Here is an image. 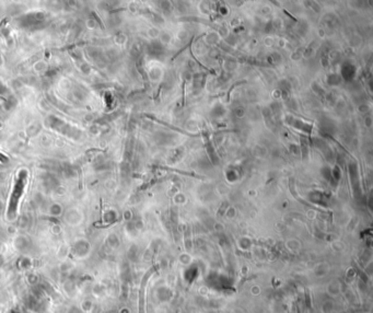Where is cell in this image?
I'll return each instance as SVG.
<instances>
[{
	"label": "cell",
	"instance_id": "1",
	"mask_svg": "<svg viewBox=\"0 0 373 313\" xmlns=\"http://www.w3.org/2000/svg\"><path fill=\"white\" fill-rule=\"evenodd\" d=\"M155 271L154 267H151L146 274H144V278L140 284V289H139V313H146V287L147 284H148L149 278L151 277L153 273Z\"/></svg>",
	"mask_w": 373,
	"mask_h": 313
}]
</instances>
